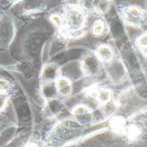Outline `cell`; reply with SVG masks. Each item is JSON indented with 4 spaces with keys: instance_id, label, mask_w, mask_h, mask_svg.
Here are the masks:
<instances>
[{
    "instance_id": "1",
    "label": "cell",
    "mask_w": 147,
    "mask_h": 147,
    "mask_svg": "<svg viewBox=\"0 0 147 147\" xmlns=\"http://www.w3.org/2000/svg\"><path fill=\"white\" fill-rule=\"evenodd\" d=\"M85 15L82 10L76 7H70L66 13V24L71 31L80 30L85 23Z\"/></svg>"
},
{
    "instance_id": "2",
    "label": "cell",
    "mask_w": 147,
    "mask_h": 147,
    "mask_svg": "<svg viewBox=\"0 0 147 147\" xmlns=\"http://www.w3.org/2000/svg\"><path fill=\"white\" fill-rule=\"evenodd\" d=\"M144 10L136 5L129 6L124 12V16L126 20L129 25L139 27L142 24V15Z\"/></svg>"
},
{
    "instance_id": "3",
    "label": "cell",
    "mask_w": 147,
    "mask_h": 147,
    "mask_svg": "<svg viewBox=\"0 0 147 147\" xmlns=\"http://www.w3.org/2000/svg\"><path fill=\"white\" fill-rule=\"evenodd\" d=\"M72 113L81 123H88L92 119L91 111L90 110V108L83 106V105H79V106L74 108Z\"/></svg>"
},
{
    "instance_id": "4",
    "label": "cell",
    "mask_w": 147,
    "mask_h": 147,
    "mask_svg": "<svg viewBox=\"0 0 147 147\" xmlns=\"http://www.w3.org/2000/svg\"><path fill=\"white\" fill-rule=\"evenodd\" d=\"M56 90L60 96H69L72 92V83L65 77H59L56 80Z\"/></svg>"
},
{
    "instance_id": "5",
    "label": "cell",
    "mask_w": 147,
    "mask_h": 147,
    "mask_svg": "<svg viewBox=\"0 0 147 147\" xmlns=\"http://www.w3.org/2000/svg\"><path fill=\"white\" fill-rule=\"evenodd\" d=\"M95 54L100 61L108 62L113 58V51L107 45H101L97 48Z\"/></svg>"
},
{
    "instance_id": "6",
    "label": "cell",
    "mask_w": 147,
    "mask_h": 147,
    "mask_svg": "<svg viewBox=\"0 0 147 147\" xmlns=\"http://www.w3.org/2000/svg\"><path fill=\"white\" fill-rule=\"evenodd\" d=\"M92 5L96 12L104 14L108 12L111 6V0H93Z\"/></svg>"
},
{
    "instance_id": "7",
    "label": "cell",
    "mask_w": 147,
    "mask_h": 147,
    "mask_svg": "<svg viewBox=\"0 0 147 147\" xmlns=\"http://www.w3.org/2000/svg\"><path fill=\"white\" fill-rule=\"evenodd\" d=\"M97 99L101 105H106L111 102L112 99V91L109 89L102 88L97 93Z\"/></svg>"
},
{
    "instance_id": "8",
    "label": "cell",
    "mask_w": 147,
    "mask_h": 147,
    "mask_svg": "<svg viewBox=\"0 0 147 147\" xmlns=\"http://www.w3.org/2000/svg\"><path fill=\"white\" fill-rule=\"evenodd\" d=\"M105 28H106V24L103 22L102 20H98L97 22H95L93 27H92V33L95 36H101L103 34V32L105 31Z\"/></svg>"
},
{
    "instance_id": "9",
    "label": "cell",
    "mask_w": 147,
    "mask_h": 147,
    "mask_svg": "<svg viewBox=\"0 0 147 147\" xmlns=\"http://www.w3.org/2000/svg\"><path fill=\"white\" fill-rule=\"evenodd\" d=\"M136 45L142 49H147V32L141 35L136 40Z\"/></svg>"
},
{
    "instance_id": "10",
    "label": "cell",
    "mask_w": 147,
    "mask_h": 147,
    "mask_svg": "<svg viewBox=\"0 0 147 147\" xmlns=\"http://www.w3.org/2000/svg\"><path fill=\"white\" fill-rule=\"evenodd\" d=\"M8 98H9V96L6 92L0 91V112L3 111L5 108Z\"/></svg>"
},
{
    "instance_id": "11",
    "label": "cell",
    "mask_w": 147,
    "mask_h": 147,
    "mask_svg": "<svg viewBox=\"0 0 147 147\" xmlns=\"http://www.w3.org/2000/svg\"><path fill=\"white\" fill-rule=\"evenodd\" d=\"M51 20L53 22L56 26H60L64 22V19L59 14H53L51 16Z\"/></svg>"
},
{
    "instance_id": "12",
    "label": "cell",
    "mask_w": 147,
    "mask_h": 147,
    "mask_svg": "<svg viewBox=\"0 0 147 147\" xmlns=\"http://www.w3.org/2000/svg\"><path fill=\"white\" fill-rule=\"evenodd\" d=\"M10 89V82L3 78H0V91L6 92Z\"/></svg>"
},
{
    "instance_id": "13",
    "label": "cell",
    "mask_w": 147,
    "mask_h": 147,
    "mask_svg": "<svg viewBox=\"0 0 147 147\" xmlns=\"http://www.w3.org/2000/svg\"><path fill=\"white\" fill-rule=\"evenodd\" d=\"M80 2L81 0H66V3L71 7H76Z\"/></svg>"
},
{
    "instance_id": "14",
    "label": "cell",
    "mask_w": 147,
    "mask_h": 147,
    "mask_svg": "<svg viewBox=\"0 0 147 147\" xmlns=\"http://www.w3.org/2000/svg\"><path fill=\"white\" fill-rule=\"evenodd\" d=\"M142 22L147 25V11H145V10H144V12H143V15H142Z\"/></svg>"
},
{
    "instance_id": "15",
    "label": "cell",
    "mask_w": 147,
    "mask_h": 147,
    "mask_svg": "<svg viewBox=\"0 0 147 147\" xmlns=\"http://www.w3.org/2000/svg\"><path fill=\"white\" fill-rule=\"evenodd\" d=\"M142 122H143V125L144 127L147 129V112L145 113V114L143 116V120H142Z\"/></svg>"
},
{
    "instance_id": "16",
    "label": "cell",
    "mask_w": 147,
    "mask_h": 147,
    "mask_svg": "<svg viewBox=\"0 0 147 147\" xmlns=\"http://www.w3.org/2000/svg\"><path fill=\"white\" fill-rule=\"evenodd\" d=\"M23 147H39V146L35 143H28L26 145H24Z\"/></svg>"
}]
</instances>
